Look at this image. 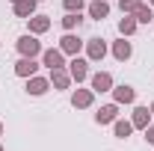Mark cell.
I'll use <instances>...</instances> for the list:
<instances>
[{
	"label": "cell",
	"instance_id": "cell-26",
	"mask_svg": "<svg viewBox=\"0 0 154 151\" xmlns=\"http://www.w3.org/2000/svg\"><path fill=\"white\" fill-rule=\"evenodd\" d=\"M148 3H151V6H154V0H148Z\"/></svg>",
	"mask_w": 154,
	"mask_h": 151
},
{
	"label": "cell",
	"instance_id": "cell-19",
	"mask_svg": "<svg viewBox=\"0 0 154 151\" xmlns=\"http://www.w3.org/2000/svg\"><path fill=\"white\" fill-rule=\"evenodd\" d=\"M119 33H122L125 39L136 33V18H134V15H125V18L119 21Z\"/></svg>",
	"mask_w": 154,
	"mask_h": 151
},
{
	"label": "cell",
	"instance_id": "cell-15",
	"mask_svg": "<svg viewBox=\"0 0 154 151\" xmlns=\"http://www.w3.org/2000/svg\"><path fill=\"white\" fill-rule=\"evenodd\" d=\"M36 3L38 0H18V3H15V15H18V18H33Z\"/></svg>",
	"mask_w": 154,
	"mask_h": 151
},
{
	"label": "cell",
	"instance_id": "cell-7",
	"mask_svg": "<svg viewBox=\"0 0 154 151\" xmlns=\"http://www.w3.org/2000/svg\"><path fill=\"white\" fill-rule=\"evenodd\" d=\"M119 119V104H107V107H101L95 113V122L98 125H110V122H116Z\"/></svg>",
	"mask_w": 154,
	"mask_h": 151
},
{
	"label": "cell",
	"instance_id": "cell-28",
	"mask_svg": "<svg viewBox=\"0 0 154 151\" xmlns=\"http://www.w3.org/2000/svg\"><path fill=\"white\" fill-rule=\"evenodd\" d=\"M12 3H18V0H12Z\"/></svg>",
	"mask_w": 154,
	"mask_h": 151
},
{
	"label": "cell",
	"instance_id": "cell-11",
	"mask_svg": "<svg viewBox=\"0 0 154 151\" xmlns=\"http://www.w3.org/2000/svg\"><path fill=\"white\" fill-rule=\"evenodd\" d=\"M89 15L95 21H104L110 15V3H107V0H92V3H89Z\"/></svg>",
	"mask_w": 154,
	"mask_h": 151
},
{
	"label": "cell",
	"instance_id": "cell-6",
	"mask_svg": "<svg viewBox=\"0 0 154 151\" xmlns=\"http://www.w3.org/2000/svg\"><path fill=\"white\" fill-rule=\"evenodd\" d=\"M113 98H116V104H134L136 89H134V86H128V83H122V86H116V89H113Z\"/></svg>",
	"mask_w": 154,
	"mask_h": 151
},
{
	"label": "cell",
	"instance_id": "cell-13",
	"mask_svg": "<svg viewBox=\"0 0 154 151\" xmlns=\"http://www.w3.org/2000/svg\"><path fill=\"white\" fill-rule=\"evenodd\" d=\"M51 83H54L57 89H68V83H71V74H68L65 68H51Z\"/></svg>",
	"mask_w": 154,
	"mask_h": 151
},
{
	"label": "cell",
	"instance_id": "cell-8",
	"mask_svg": "<svg viewBox=\"0 0 154 151\" xmlns=\"http://www.w3.org/2000/svg\"><path fill=\"white\" fill-rule=\"evenodd\" d=\"M110 89H113V77L107 74V71L92 74V92H110Z\"/></svg>",
	"mask_w": 154,
	"mask_h": 151
},
{
	"label": "cell",
	"instance_id": "cell-23",
	"mask_svg": "<svg viewBox=\"0 0 154 151\" xmlns=\"http://www.w3.org/2000/svg\"><path fill=\"white\" fill-rule=\"evenodd\" d=\"M62 6H65V12H80L83 9V0H62Z\"/></svg>",
	"mask_w": 154,
	"mask_h": 151
},
{
	"label": "cell",
	"instance_id": "cell-18",
	"mask_svg": "<svg viewBox=\"0 0 154 151\" xmlns=\"http://www.w3.org/2000/svg\"><path fill=\"white\" fill-rule=\"evenodd\" d=\"M131 15L136 18V24H148V21L154 18V12H151V3H148V6H145V3H142V6H136V9L131 12Z\"/></svg>",
	"mask_w": 154,
	"mask_h": 151
},
{
	"label": "cell",
	"instance_id": "cell-5",
	"mask_svg": "<svg viewBox=\"0 0 154 151\" xmlns=\"http://www.w3.org/2000/svg\"><path fill=\"white\" fill-rule=\"evenodd\" d=\"M48 89H51V80H45V77H36V74L27 77V92H30V95H36V98H38V95H45Z\"/></svg>",
	"mask_w": 154,
	"mask_h": 151
},
{
	"label": "cell",
	"instance_id": "cell-2",
	"mask_svg": "<svg viewBox=\"0 0 154 151\" xmlns=\"http://www.w3.org/2000/svg\"><path fill=\"white\" fill-rule=\"evenodd\" d=\"M68 74H71V80H77V83H83L86 77H89V62L86 59H71L68 62Z\"/></svg>",
	"mask_w": 154,
	"mask_h": 151
},
{
	"label": "cell",
	"instance_id": "cell-14",
	"mask_svg": "<svg viewBox=\"0 0 154 151\" xmlns=\"http://www.w3.org/2000/svg\"><path fill=\"white\" fill-rule=\"evenodd\" d=\"M48 27H51V18H48V15H33V18H30V33H33V36L48 33Z\"/></svg>",
	"mask_w": 154,
	"mask_h": 151
},
{
	"label": "cell",
	"instance_id": "cell-21",
	"mask_svg": "<svg viewBox=\"0 0 154 151\" xmlns=\"http://www.w3.org/2000/svg\"><path fill=\"white\" fill-rule=\"evenodd\" d=\"M80 12H68V15H65V18H62V27H65V30H74V27H80Z\"/></svg>",
	"mask_w": 154,
	"mask_h": 151
},
{
	"label": "cell",
	"instance_id": "cell-12",
	"mask_svg": "<svg viewBox=\"0 0 154 151\" xmlns=\"http://www.w3.org/2000/svg\"><path fill=\"white\" fill-rule=\"evenodd\" d=\"M131 54H134V48H131V42H125V36L119 39L113 45V57L119 59V62H125V59H131Z\"/></svg>",
	"mask_w": 154,
	"mask_h": 151
},
{
	"label": "cell",
	"instance_id": "cell-17",
	"mask_svg": "<svg viewBox=\"0 0 154 151\" xmlns=\"http://www.w3.org/2000/svg\"><path fill=\"white\" fill-rule=\"evenodd\" d=\"M148 107H136L134 110V119H131V125H134V128H142V131H145V128H148Z\"/></svg>",
	"mask_w": 154,
	"mask_h": 151
},
{
	"label": "cell",
	"instance_id": "cell-22",
	"mask_svg": "<svg viewBox=\"0 0 154 151\" xmlns=\"http://www.w3.org/2000/svg\"><path fill=\"white\" fill-rule=\"evenodd\" d=\"M119 6H122V12H125V15H131L136 6H142V0H119Z\"/></svg>",
	"mask_w": 154,
	"mask_h": 151
},
{
	"label": "cell",
	"instance_id": "cell-24",
	"mask_svg": "<svg viewBox=\"0 0 154 151\" xmlns=\"http://www.w3.org/2000/svg\"><path fill=\"white\" fill-rule=\"evenodd\" d=\"M145 142H151V145H154V125L145 128Z\"/></svg>",
	"mask_w": 154,
	"mask_h": 151
},
{
	"label": "cell",
	"instance_id": "cell-1",
	"mask_svg": "<svg viewBox=\"0 0 154 151\" xmlns=\"http://www.w3.org/2000/svg\"><path fill=\"white\" fill-rule=\"evenodd\" d=\"M18 51H21V57H33L36 59L38 54H42V42H38L33 33H30V36H21L18 39Z\"/></svg>",
	"mask_w": 154,
	"mask_h": 151
},
{
	"label": "cell",
	"instance_id": "cell-29",
	"mask_svg": "<svg viewBox=\"0 0 154 151\" xmlns=\"http://www.w3.org/2000/svg\"><path fill=\"white\" fill-rule=\"evenodd\" d=\"M0 151H3V148H0Z\"/></svg>",
	"mask_w": 154,
	"mask_h": 151
},
{
	"label": "cell",
	"instance_id": "cell-25",
	"mask_svg": "<svg viewBox=\"0 0 154 151\" xmlns=\"http://www.w3.org/2000/svg\"><path fill=\"white\" fill-rule=\"evenodd\" d=\"M0 136H3V122H0Z\"/></svg>",
	"mask_w": 154,
	"mask_h": 151
},
{
	"label": "cell",
	"instance_id": "cell-10",
	"mask_svg": "<svg viewBox=\"0 0 154 151\" xmlns=\"http://www.w3.org/2000/svg\"><path fill=\"white\" fill-rule=\"evenodd\" d=\"M80 48H83V42H80L77 36H71V33H65L62 42H59V51H62V54H71V57H74Z\"/></svg>",
	"mask_w": 154,
	"mask_h": 151
},
{
	"label": "cell",
	"instance_id": "cell-4",
	"mask_svg": "<svg viewBox=\"0 0 154 151\" xmlns=\"http://www.w3.org/2000/svg\"><path fill=\"white\" fill-rule=\"evenodd\" d=\"M36 71H38V62L33 57H21L18 62H15V74L18 77H33Z\"/></svg>",
	"mask_w": 154,
	"mask_h": 151
},
{
	"label": "cell",
	"instance_id": "cell-16",
	"mask_svg": "<svg viewBox=\"0 0 154 151\" xmlns=\"http://www.w3.org/2000/svg\"><path fill=\"white\" fill-rule=\"evenodd\" d=\"M92 89H77L74 95H71V104H74V107H89V104H92Z\"/></svg>",
	"mask_w": 154,
	"mask_h": 151
},
{
	"label": "cell",
	"instance_id": "cell-9",
	"mask_svg": "<svg viewBox=\"0 0 154 151\" xmlns=\"http://www.w3.org/2000/svg\"><path fill=\"white\" fill-rule=\"evenodd\" d=\"M42 65H48V68H62L65 65V59H62V51H42Z\"/></svg>",
	"mask_w": 154,
	"mask_h": 151
},
{
	"label": "cell",
	"instance_id": "cell-20",
	"mask_svg": "<svg viewBox=\"0 0 154 151\" xmlns=\"http://www.w3.org/2000/svg\"><path fill=\"white\" fill-rule=\"evenodd\" d=\"M131 131H134V125H131V122L116 119V136H119V139H128V136H131Z\"/></svg>",
	"mask_w": 154,
	"mask_h": 151
},
{
	"label": "cell",
	"instance_id": "cell-27",
	"mask_svg": "<svg viewBox=\"0 0 154 151\" xmlns=\"http://www.w3.org/2000/svg\"><path fill=\"white\" fill-rule=\"evenodd\" d=\"M151 113H154V104H151Z\"/></svg>",
	"mask_w": 154,
	"mask_h": 151
},
{
	"label": "cell",
	"instance_id": "cell-3",
	"mask_svg": "<svg viewBox=\"0 0 154 151\" xmlns=\"http://www.w3.org/2000/svg\"><path fill=\"white\" fill-rule=\"evenodd\" d=\"M86 54L92 62H101V59L107 57V45H104V39H89L86 42Z\"/></svg>",
	"mask_w": 154,
	"mask_h": 151
}]
</instances>
